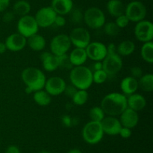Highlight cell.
<instances>
[{"mask_svg":"<svg viewBox=\"0 0 153 153\" xmlns=\"http://www.w3.org/2000/svg\"><path fill=\"white\" fill-rule=\"evenodd\" d=\"M66 86L67 83L62 77L54 76L46 80L44 88L51 96H57L64 93Z\"/></svg>","mask_w":153,"mask_h":153,"instance_id":"5bb4252c","label":"cell"},{"mask_svg":"<svg viewBox=\"0 0 153 153\" xmlns=\"http://www.w3.org/2000/svg\"><path fill=\"white\" fill-rule=\"evenodd\" d=\"M108 77V74L102 69L93 72V82L97 84L104 83L107 80Z\"/></svg>","mask_w":153,"mask_h":153,"instance_id":"836d02e7","label":"cell"},{"mask_svg":"<svg viewBox=\"0 0 153 153\" xmlns=\"http://www.w3.org/2000/svg\"><path fill=\"white\" fill-rule=\"evenodd\" d=\"M71 45L69 35L66 34H59L53 37L51 40L49 47L52 54L60 56L67 53L71 47Z\"/></svg>","mask_w":153,"mask_h":153,"instance_id":"ba28073f","label":"cell"},{"mask_svg":"<svg viewBox=\"0 0 153 153\" xmlns=\"http://www.w3.org/2000/svg\"><path fill=\"white\" fill-rule=\"evenodd\" d=\"M146 8L141 2L132 1L125 8L124 14L131 22H137L145 19L146 16Z\"/></svg>","mask_w":153,"mask_h":153,"instance_id":"52a82bcc","label":"cell"},{"mask_svg":"<svg viewBox=\"0 0 153 153\" xmlns=\"http://www.w3.org/2000/svg\"><path fill=\"white\" fill-rule=\"evenodd\" d=\"M18 33L28 38L33 34H37L39 30V26L35 20L34 16L31 15H25L20 16L17 22Z\"/></svg>","mask_w":153,"mask_h":153,"instance_id":"8992f818","label":"cell"},{"mask_svg":"<svg viewBox=\"0 0 153 153\" xmlns=\"http://www.w3.org/2000/svg\"><path fill=\"white\" fill-rule=\"evenodd\" d=\"M61 122L65 127L70 128L73 124V118L69 115H64L61 117Z\"/></svg>","mask_w":153,"mask_h":153,"instance_id":"60d3db41","label":"cell"},{"mask_svg":"<svg viewBox=\"0 0 153 153\" xmlns=\"http://www.w3.org/2000/svg\"><path fill=\"white\" fill-rule=\"evenodd\" d=\"M21 78L25 85V92L28 94L44 88L46 76L37 68L28 67L25 68L21 74Z\"/></svg>","mask_w":153,"mask_h":153,"instance_id":"7a4b0ae2","label":"cell"},{"mask_svg":"<svg viewBox=\"0 0 153 153\" xmlns=\"http://www.w3.org/2000/svg\"><path fill=\"white\" fill-rule=\"evenodd\" d=\"M39 153H50V152L48 151H46V150H42V151H40Z\"/></svg>","mask_w":153,"mask_h":153,"instance_id":"681fc988","label":"cell"},{"mask_svg":"<svg viewBox=\"0 0 153 153\" xmlns=\"http://www.w3.org/2000/svg\"><path fill=\"white\" fill-rule=\"evenodd\" d=\"M90 118H91V121H95L101 122L102 120L105 117V114L104 111L101 108V106H94L90 110L89 112Z\"/></svg>","mask_w":153,"mask_h":153,"instance_id":"4dcf8cb0","label":"cell"},{"mask_svg":"<svg viewBox=\"0 0 153 153\" xmlns=\"http://www.w3.org/2000/svg\"><path fill=\"white\" fill-rule=\"evenodd\" d=\"M15 14L13 11H7L2 16V20L4 22L9 23L14 20Z\"/></svg>","mask_w":153,"mask_h":153,"instance_id":"ab89813d","label":"cell"},{"mask_svg":"<svg viewBox=\"0 0 153 153\" xmlns=\"http://www.w3.org/2000/svg\"><path fill=\"white\" fill-rule=\"evenodd\" d=\"M138 87H140L143 91L146 92H150L153 90V74H143L138 80Z\"/></svg>","mask_w":153,"mask_h":153,"instance_id":"83f0119b","label":"cell"},{"mask_svg":"<svg viewBox=\"0 0 153 153\" xmlns=\"http://www.w3.org/2000/svg\"><path fill=\"white\" fill-rule=\"evenodd\" d=\"M138 88V81L131 76H126L120 82L121 91L126 96L135 93Z\"/></svg>","mask_w":153,"mask_h":153,"instance_id":"44dd1931","label":"cell"},{"mask_svg":"<svg viewBox=\"0 0 153 153\" xmlns=\"http://www.w3.org/2000/svg\"><path fill=\"white\" fill-rule=\"evenodd\" d=\"M134 35L140 42L152 41L153 39V24L151 21L143 20L137 22L134 26Z\"/></svg>","mask_w":153,"mask_h":153,"instance_id":"8fae6325","label":"cell"},{"mask_svg":"<svg viewBox=\"0 0 153 153\" xmlns=\"http://www.w3.org/2000/svg\"><path fill=\"white\" fill-rule=\"evenodd\" d=\"M51 7L58 15L68 14L73 8V0H52Z\"/></svg>","mask_w":153,"mask_h":153,"instance_id":"d6986e66","label":"cell"},{"mask_svg":"<svg viewBox=\"0 0 153 153\" xmlns=\"http://www.w3.org/2000/svg\"><path fill=\"white\" fill-rule=\"evenodd\" d=\"M4 44L7 50L12 52H18L25 47L27 45V38L18 32L13 33L7 36Z\"/></svg>","mask_w":153,"mask_h":153,"instance_id":"9a60e30c","label":"cell"},{"mask_svg":"<svg viewBox=\"0 0 153 153\" xmlns=\"http://www.w3.org/2000/svg\"><path fill=\"white\" fill-rule=\"evenodd\" d=\"M4 153H20V150H19V147L16 146L11 145L9 146L5 150Z\"/></svg>","mask_w":153,"mask_h":153,"instance_id":"ee69618b","label":"cell"},{"mask_svg":"<svg viewBox=\"0 0 153 153\" xmlns=\"http://www.w3.org/2000/svg\"><path fill=\"white\" fill-rule=\"evenodd\" d=\"M10 0H0V12H3L8 8Z\"/></svg>","mask_w":153,"mask_h":153,"instance_id":"f6af8a7d","label":"cell"},{"mask_svg":"<svg viewBox=\"0 0 153 153\" xmlns=\"http://www.w3.org/2000/svg\"><path fill=\"white\" fill-rule=\"evenodd\" d=\"M69 38L71 44L75 46V47L85 49L91 43V34L89 31L83 27H76L73 28Z\"/></svg>","mask_w":153,"mask_h":153,"instance_id":"9c48e42d","label":"cell"},{"mask_svg":"<svg viewBox=\"0 0 153 153\" xmlns=\"http://www.w3.org/2000/svg\"><path fill=\"white\" fill-rule=\"evenodd\" d=\"M58 63H59V67L58 68H61L66 69V70H70V69L71 70L73 68L70 58H69V55H67V53L58 56Z\"/></svg>","mask_w":153,"mask_h":153,"instance_id":"e575fe53","label":"cell"},{"mask_svg":"<svg viewBox=\"0 0 153 153\" xmlns=\"http://www.w3.org/2000/svg\"><path fill=\"white\" fill-rule=\"evenodd\" d=\"M84 21L89 28L98 29L103 27L105 23V16L101 9L91 7L84 12Z\"/></svg>","mask_w":153,"mask_h":153,"instance_id":"5b68a950","label":"cell"},{"mask_svg":"<svg viewBox=\"0 0 153 153\" xmlns=\"http://www.w3.org/2000/svg\"><path fill=\"white\" fill-rule=\"evenodd\" d=\"M107 10L112 16L117 17L124 14L125 6L120 0H109L107 3Z\"/></svg>","mask_w":153,"mask_h":153,"instance_id":"cb8c5ba5","label":"cell"},{"mask_svg":"<svg viewBox=\"0 0 153 153\" xmlns=\"http://www.w3.org/2000/svg\"><path fill=\"white\" fill-rule=\"evenodd\" d=\"M57 14L52 8L51 6L43 7L39 9L35 14V20L39 28H47L54 24Z\"/></svg>","mask_w":153,"mask_h":153,"instance_id":"7c38bea8","label":"cell"},{"mask_svg":"<svg viewBox=\"0 0 153 153\" xmlns=\"http://www.w3.org/2000/svg\"><path fill=\"white\" fill-rule=\"evenodd\" d=\"M103 30L108 36L115 37V36L118 35L120 31V28L117 26L115 22H108L103 26Z\"/></svg>","mask_w":153,"mask_h":153,"instance_id":"1f68e13d","label":"cell"},{"mask_svg":"<svg viewBox=\"0 0 153 153\" xmlns=\"http://www.w3.org/2000/svg\"><path fill=\"white\" fill-rule=\"evenodd\" d=\"M101 125L104 134L108 135L119 134L120 130L123 127L120 120L116 116H108L105 117L101 122Z\"/></svg>","mask_w":153,"mask_h":153,"instance_id":"2e32d148","label":"cell"},{"mask_svg":"<svg viewBox=\"0 0 153 153\" xmlns=\"http://www.w3.org/2000/svg\"><path fill=\"white\" fill-rule=\"evenodd\" d=\"M77 88L74 86L73 85H70V86H66V88L64 89V93H65L66 95L69 98H73V96L74 95L75 93L77 91Z\"/></svg>","mask_w":153,"mask_h":153,"instance_id":"74e56055","label":"cell"},{"mask_svg":"<svg viewBox=\"0 0 153 153\" xmlns=\"http://www.w3.org/2000/svg\"><path fill=\"white\" fill-rule=\"evenodd\" d=\"M135 50V44L132 40H125L117 46V53L120 56H128L131 55Z\"/></svg>","mask_w":153,"mask_h":153,"instance_id":"d4e9b609","label":"cell"},{"mask_svg":"<svg viewBox=\"0 0 153 153\" xmlns=\"http://www.w3.org/2000/svg\"><path fill=\"white\" fill-rule=\"evenodd\" d=\"M130 21L128 20V19L127 18V16L125 14H122L120 16L116 17V20H115V23L117 24L118 27L120 28H123L125 27H126L128 25Z\"/></svg>","mask_w":153,"mask_h":153,"instance_id":"d590c367","label":"cell"},{"mask_svg":"<svg viewBox=\"0 0 153 153\" xmlns=\"http://www.w3.org/2000/svg\"><path fill=\"white\" fill-rule=\"evenodd\" d=\"M142 58L149 64L153 63V43L152 41L143 43L140 50Z\"/></svg>","mask_w":153,"mask_h":153,"instance_id":"f1b7e54d","label":"cell"},{"mask_svg":"<svg viewBox=\"0 0 153 153\" xmlns=\"http://www.w3.org/2000/svg\"><path fill=\"white\" fill-rule=\"evenodd\" d=\"M67 153H82V152L79 148H72Z\"/></svg>","mask_w":153,"mask_h":153,"instance_id":"c3c4849f","label":"cell"},{"mask_svg":"<svg viewBox=\"0 0 153 153\" xmlns=\"http://www.w3.org/2000/svg\"><path fill=\"white\" fill-rule=\"evenodd\" d=\"M70 80L77 89L88 90L93 84V71L86 66H75L70 70Z\"/></svg>","mask_w":153,"mask_h":153,"instance_id":"3957f363","label":"cell"},{"mask_svg":"<svg viewBox=\"0 0 153 153\" xmlns=\"http://www.w3.org/2000/svg\"><path fill=\"white\" fill-rule=\"evenodd\" d=\"M72 100L74 104L77 106L84 105L88 100V92L87 90L78 89L72 98Z\"/></svg>","mask_w":153,"mask_h":153,"instance_id":"f546056e","label":"cell"},{"mask_svg":"<svg viewBox=\"0 0 153 153\" xmlns=\"http://www.w3.org/2000/svg\"><path fill=\"white\" fill-rule=\"evenodd\" d=\"M31 10V5L29 2L25 0H19L16 2L13 6V10L15 15L23 16L28 15Z\"/></svg>","mask_w":153,"mask_h":153,"instance_id":"4316f807","label":"cell"},{"mask_svg":"<svg viewBox=\"0 0 153 153\" xmlns=\"http://www.w3.org/2000/svg\"><path fill=\"white\" fill-rule=\"evenodd\" d=\"M146 105V98L142 94H138V93L131 94L127 98V106L136 112L144 109Z\"/></svg>","mask_w":153,"mask_h":153,"instance_id":"ffe728a7","label":"cell"},{"mask_svg":"<svg viewBox=\"0 0 153 153\" xmlns=\"http://www.w3.org/2000/svg\"><path fill=\"white\" fill-rule=\"evenodd\" d=\"M88 58L94 62H102L107 56L106 46L102 42H91L85 48Z\"/></svg>","mask_w":153,"mask_h":153,"instance_id":"4fadbf2b","label":"cell"},{"mask_svg":"<svg viewBox=\"0 0 153 153\" xmlns=\"http://www.w3.org/2000/svg\"><path fill=\"white\" fill-rule=\"evenodd\" d=\"M6 50H7V48H6L4 42L0 41V55L6 52Z\"/></svg>","mask_w":153,"mask_h":153,"instance_id":"7dc6e473","label":"cell"},{"mask_svg":"<svg viewBox=\"0 0 153 153\" xmlns=\"http://www.w3.org/2000/svg\"><path fill=\"white\" fill-rule=\"evenodd\" d=\"M119 135L123 139H128L131 136V129L128 128L122 127L120 130Z\"/></svg>","mask_w":153,"mask_h":153,"instance_id":"f35d334b","label":"cell"},{"mask_svg":"<svg viewBox=\"0 0 153 153\" xmlns=\"http://www.w3.org/2000/svg\"><path fill=\"white\" fill-rule=\"evenodd\" d=\"M42 65L46 71L52 72L58 68V56L52 54L51 52H43L40 55Z\"/></svg>","mask_w":153,"mask_h":153,"instance_id":"ac0fdd59","label":"cell"},{"mask_svg":"<svg viewBox=\"0 0 153 153\" xmlns=\"http://www.w3.org/2000/svg\"><path fill=\"white\" fill-rule=\"evenodd\" d=\"M100 106L105 115L109 116H117L128 107L127 97L123 93H109L103 98Z\"/></svg>","mask_w":153,"mask_h":153,"instance_id":"6da1fadb","label":"cell"},{"mask_svg":"<svg viewBox=\"0 0 153 153\" xmlns=\"http://www.w3.org/2000/svg\"><path fill=\"white\" fill-rule=\"evenodd\" d=\"M93 69H94V71L102 70V62H95L93 64Z\"/></svg>","mask_w":153,"mask_h":153,"instance_id":"bcb514c9","label":"cell"},{"mask_svg":"<svg viewBox=\"0 0 153 153\" xmlns=\"http://www.w3.org/2000/svg\"><path fill=\"white\" fill-rule=\"evenodd\" d=\"M54 24L56 25L57 26L62 27L66 25V19L62 15H58L57 14L56 17H55V21H54Z\"/></svg>","mask_w":153,"mask_h":153,"instance_id":"b9f144b4","label":"cell"},{"mask_svg":"<svg viewBox=\"0 0 153 153\" xmlns=\"http://www.w3.org/2000/svg\"><path fill=\"white\" fill-rule=\"evenodd\" d=\"M69 58L73 66L75 67V66L83 65L88 59V56L85 49L75 47V49H73L69 55Z\"/></svg>","mask_w":153,"mask_h":153,"instance_id":"7402d4cb","label":"cell"},{"mask_svg":"<svg viewBox=\"0 0 153 153\" xmlns=\"http://www.w3.org/2000/svg\"><path fill=\"white\" fill-rule=\"evenodd\" d=\"M120 122L123 127L128 128L131 129L136 127L138 124L139 116L137 112L127 107L122 113L120 115Z\"/></svg>","mask_w":153,"mask_h":153,"instance_id":"e0dca14e","label":"cell"},{"mask_svg":"<svg viewBox=\"0 0 153 153\" xmlns=\"http://www.w3.org/2000/svg\"><path fill=\"white\" fill-rule=\"evenodd\" d=\"M106 49H107V55L117 53V46L114 43L109 44L108 46H106Z\"/></svg>","mask_w":153,"mask_h":153,"instance_id":"7bdbcfd3","label":"cell"},{"mask_svg":"<svg viewBox=\"0 0 153 153\" xmlns=\"http://www.w3.org/2000/svg\"><path fill=\"white\" fill-rule=\"evenodd\" d=\"M82 137L88 144L95 145L99 143L102 140L104 136L101 122L95 121H91L85 124L82 129Z\"/></svg>","mask_w":153,"mask_h":153,"instance_id":"277c9868","label":"cell"},{"mask_svg":"<svg viewBox=\"0 0 153 153\" xmlns=\"http://www.w3.org/2000/svg\"><path fill=\"white\" fill-rule=\"evenodd\" d=\"M27 44L32 50L41 51L46 46V41L43 36L37 33L27 38Z\"/></svg>","mask_w":153,"mask_h":153,"instance_id":"603a6c76","label":"cell"},{"mask_svg":"<svg viewBox=\"0 0 153 153\" xmlns=\"http://www.w3.org/2000/svg\"><path fill=\"white\" fill-rule=\"evenodd\" d=\"M102 70H105L108 76H114L119 73L123 68V60L117 53L108 54L102 61Z\"/></svg>","mask_w":153,"mask_h":153,"instance_id":"30bf717a","label":"cell"},{"mask_svg":"<svg viewBox=\"0 0 153 153\" xmlns=\"http://www.w3.org/2000/svg\"><path fill=\"white\" fill-rule=\"evenodd\" d=\"M131 75L132 77L135 78V79H139L143 75V70L141 68L134 66L131 68Z\"/></svg>","mask_w":153,"mask_h":153,"instance_id":"8d00e7d4","label":"cell"},{"mask_svg":"<svg viewBox=\"0 0 153 153\" xmlns=\"http://www.w3.org/2000/svg\"><path fill=\"white\" fill-rule=\"evenodd\" d=\"M70 14V20L73 24H80L84 20V13L79 8H73Z\"/></svg>","mask_w":153,"mask_h":153,"instance_id":"d6a6232c","label":"cell"},{"mask_svg":"<svg viewBox=\"0 0 153 153\" xmlns=\"http://www.w3.org/2000/svg\"><path fill=\"white\" fill-rule=\"evenodd\" d=\"M51 97L52 96L43 89L34 92V94H33V99H34V102L39 106H48L52 100Z\"/></svg>","mask_w":153,"mask_h":153,"instance_id":"484cf974","label":"cell"}]
</instances>
